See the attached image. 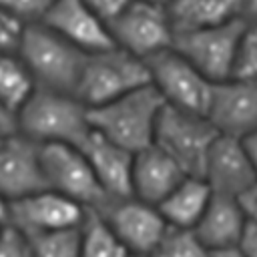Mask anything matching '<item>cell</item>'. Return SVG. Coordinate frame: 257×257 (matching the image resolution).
Returning a JSON list of instances; mask_svg holds the SVG:
<instances>
[{
    "instance_id": "74e56055",
    "label": "cell",
    "mask_w": 257,
    "mask_h": 257,
    "mask_svg": "<svg viewBox=\"0 0 257 257\" xmlns=\"http://www.w3.org/2000/svg\"><path fill=\"white\" fill-rule=\"evenodd\" d=\"M131 257H147V255H131Z\"/></svg>"
},
{
    "instance_id": "cb8c5ba5",
    "label": "cell",
    "mask_w": 257,
    "mask_h": 257,
    "mask_svg": "<svg viewBox=\"0 0 257 257\" xmlns=\"http://www.w3.org/2000/svg\"><path fill=\"white\" fill-rule=\"evenodd\" d=\"M147 257H211V251L201 243L193 229L167 227L161 241Z\"/></svg>"
},
{
    "instance_id": "484cf974",
    "label": "cell",
    "mask_w": 257,
    "mask_h": 257,
    "mask_svg": "<svg viewBox=\"0 0 257 257\" xmlns=\"http://www.w3.org/2000/svg\"><path fill=\"white\" fill-rule=\"evenodd\" d=\"M52 2L54 0H0V8L22 24H34L44 18Z\"/></svg>"
},
{
    "instance_id": "30bf717a",
    "label": "cell",
    "mask_w": 257,
    "mask_h": 257,
    "mask_svg": "<svg viewBox=\"0 0 257 257\" xmlns=\"http://www.w3.org/2000/svg\"><path fill=\"white\" fill-rule=\"evenodd\" d=\"M94 211L102 215L131 255H149L169 227L157 205L145 203L133 195L106 199L104 205Z\"/></svg>"
},
{
    "instance_id": "8992f818",
    "label": "cell",
    "mask_w": 257,
    "mask_h": 257,
    "mask_svg": "<svg viewBox=\"0 0 257 257\" xmlns=\"http://www.w3.org/2000/svg\"><path fill=\"white\" fill-rule=\"evenodd\" d=\"M108 32L114 46L145 62L151 56L173 48L175 40L167 6L145 0H133L116 18L108 22Z\"/></svg>"
},
{
    "instance_id": "44dd1931",
    "label": "cell",
    "mask_w": 257,
    "mask_h": 257,
    "mask_svg": "<svg viewBox=\"0 0 257 257\" xmlns=\"http://www.w3.org/2000/svg\"><path fill=\"white\" fill-rule=\"evenodd\" d=\"M80 231V257H131L128 249L120 243L102 215L94 209H86V215L78 227Z\"/></svg>"
},
{
    "instance_id": "7402d4cb",
    "label": "cell",
    "mask_w": 257,
    "mask_h": 257,
    "mask_svg": "<svg viewBox=\"0 0 257 257\" xmlns=\"http://www.w3.org/2000/svg\"><path fill=\"white\" fill-rule=\"evenodd\" d=\"M36 90V84L16 52L0 54V100L14 114Z\"/></svg>"
},
{
    "instance_id": "83f0119b",
    "label": "cell",
    "mask_w": 257,
    "mask_h": 257,
    "mask_svg": "<svg viewBox=\"0 0 257 257\" xmlns=\"http://www.w3.org/2000/svg\"><path fill=\"white\" fill-rule=\"evenodd\" d=\"M24 26L26 24H22L20 20H16L14 16H10L0 8V54L18 50Z\"/></svg>"
},
{
    "instance_id": "3957f363",
    "label": "cell",
    "mask_w": 257,
    "mask_h": 257,
    "mask_svg": "<svg viewBox=\"0 0 257 257\" xmlns=\"http://www.w3.org/2000/svg\"><path fill=\"white\" fill-rule=\"evenodd\" d=\"M16 54L28 68L36 88L72 92L86 54L42 22L26 24Z\"/></svg>"
},
{
    "instance_id": "9a60e30c",
    "label": "cell",
    "mask_w": 257,
    "mask_h": 257,
    "mask_svg": "<svg viewBox=\"0 0 257 257\" xmlns=\"http://www.w3.org/2000/svg\"><path fill=\"white\" fill-rule=\"evenodd\" d=\"M205 183L217 195L237 197L257 181L241 139L219 135L207 155L203 175Z\"/></svg>"
},
{
    "instance_id": "4dcf8cb0",
    "label": "cell",
    "mask_w": 257,
    "mask_h": 257,
    "mask_svg": "<svg viewBox=\"0 0 257 257\" xmlns=\"http://www.w3.org/2000/svg\"><path fill=\"white\" fill-rule=\"evenodd\" d=\"M237 249L245 257H257V225H245L243 235L237 243Z\"/></svg>"
},
{
    "instance_id": "e0dca14e",
    "label": "cell",
    "mask_w": 257,
    "mask_h": 257,
    "mask_svg": "<svg viewBox=\"0 0 257 257\" xmlns=\"http://www.w3.org/2000/svg\"><path fill=\"white\" fill-rule=\"evenodd\" d=\"M185 177L183 169L169 155L151 145L133 157L131 195L145 203L159 205Z\"/></svg>"
},
{
    "instance_id": "7c38bea8",
    "label": "cell",
    "mask_w": 257,
    "mask_h": 257,
    "mask_svg": "<svg viewBox=\"0 0 257 257\" xmlns=\"http://www.w3.org/2000/svg\"><path fill=\"white\" fill-rule=\"evenodd\" d=\"M46 189L40 145L14 133L0 139V197L14 203Z\"/></svg>"
},
{
    "instance_id": "d6a6232c",
    "label": "cell",
    "mask_w": 257,
    "mask_h": 257,
    "mask_svg": "<svg viewBox=\"0 0 257 257\" xmlns=\"http://www.w3.org/2000/svg\"><path fill=\"white\" fill-rule=\"evenodd\" d=\"M241 143H243V149H245L247 159L251 163V169H253V173L257 177V131H253L247 137H243Z\"/></svg>"
},
{
    "instance_id": "8d00e7d4",
    "label": "cell",
    "mask_w": 257,
    "mask_h": 257,
    "mask_svg": "<svg viewBox=\"0 0 257 257\" xmlns=\"http://www.w3.org/2000/svg\"><path fill=\"white\" fill-rule=\"evenodd\" d=\"M145 2H153V4H161V6H167L171 0H145Z\"/></svg>"
},
{
    "instance_id": "277c9868",
    "label": "cell",
    "mask_w": 257,
    "mask_h": 257,
    "mask_svg": "<svg viewBox=\"0 0 257 257\" xmlns=\"http://www.w3.org/2000/svg\"><path fill=\"white\" fill-rule=\"evenodd\" d=\"M147 84H151L147 62L118 46H110L86 54L74 96L92 108Z\"/></svg>"
},
{
    "instance_id": "4fadbf2b",
    "label": "cell",
    "mask_w": 257,
    "mask_h": 257,
    "mask_svg": "<svg viewBox=\"0 0 257 257\" xmlns=\"http://www.w3.org/2000/svg\"><path fill=\"white\" fill-rule=\"evenodd\" d=\"M84 215V207L50 189H42L14 203H8V223L26 235L78 227Z\"/></svg>"
},
{
    "instance_id": "7a4b0ae2",
    "label": "cell",
    "mask_w": 257,
    "mask_h": 257,
    "mask_svg": "<svg viewBox=\"0 0 257 257\" xmlns=\"http://www.w3.org/2000/svg\"><path fill=\"white\" fill-rule=\"evenodd\" d=\"M163 106L161 94L153 84H147L110 102L88 108V122L92 131L108 141L131 153H139L153 145L157 118Z\"/></svg>"
},
{
    "instance_id": "8fae6325",
    "label": "cell",
    "mask_w": 257,
    "mask_h": 257,
    "mask_svg": "<svg viewBox=\"0 0 257 257\" xmlns=\"http://www.w3.org/2000/svg\"><path fill=\"white\" fill-rule=\"evenodd\" d=\"M205 116L223 137L243 139L257 131V84L237 78L215 82Z\"/></svg>"
},
{
    "instance_id": "1f68e13d",
    "label": "cell",
    "mask_w": 257,
    "mask_h": 257,
    "mask_svg": "<svg viewBox=\"0 0 257 257\" xmlns=\"http://www.w3.org/2000/svg\"><path fill=\"white\" fill-rule=\"evenodd\" d=\"M16 133V114L4 106V102L0 100V139L10 137Z\"/></svg>"
},
{
    "instance_id": "f35d334b",
    "label": "cell",
    "mask_w": 257,
    "mask_h": 257,
    "mask_svg": "<svg viewBox=\"0 0 257 257\" xmlns=\"http://www.w3.org/2000/svg\"><path fill=\"white\" fill-rule=\"evenodd\" d=\"M2 225H4V223H0V231H2Z\"/></svg>"
},
{
    "instance_id": "ac0fdd59",
    "label": "cell",
    "mask_w": 257,
    "mask_h": 257,
    "mask_svg": "<svg viewBox=\"0 0 257 257\" xmlns=\"http://www.w3.org/2000/svg\"><path fill=\"white\" fill-rule=\"evenodd\" d=\"M245 225L247 221L237 199L213 193L207 209L203 211L193 231L209 251H219L237 247Z\"/></svg>"
},
{
    "instance_id": "d6986e66",
    "label": "cell",
    "mask_w": 257,
    "mask_h": 257,
    "mask_svg": "<svg viewBox=\"0 0 257 257\" xmlns=\"http://www.w3.org/2000/svg\"><path fill=\"white\" fill-rule=\"evenodd\" d=\"M167 12L177 34L243 18V0H171Z\"/></svg>"
},
{
    "instance_id": "2e32d148",
    "label": "cell",
    "mask_w": 257,
    "mask_h": 257,
    "mask_svg": "<svg viewBox=\"0 0 257 257\" xmlns=\"http://www.w3.org/2000/svg\"><path fill=\"white\" fill-rule=\"evenodd\" d=\"M86 157L100 189L106 199H120L131 195V175L135 153L118 147L106 137L90 128L82 145L78 147Z\"/></svg>"
},
{
    "instance_id": "ffe728a7",
    "label": "cell",
    "mask_w": 257,
    "mask_h": 257,
    "mask_svg": "<svg viewBox=\"0 0 257 257\" xmlns=\"http://www.w3.org/2000/svg\"><path fill=\"white\" fill-rule=\"evenodd\" d=\"M211 187L205 183L203 177H191L187 175L159 205L163 219L169 227H181V229H193L197 221L201 219L203 211L207 209L211 201Z\"/></svg>"
},
{
    "instance_id": "6da1fadb",
    "label": "cell",
    "mask_w": 257,
    "mask_h": 257,
    "mask_svg": "<svg viewBox=\"0 0 257 257\" xmlns=\"http://www.w3.org/2000/svg\"><path fill=\"white\" fill-rule=\"evenodd\" d=\"M16 133L36 145L80 147L90 133L88 106L72 92L36 88L16 112Z\"/></svg>"
},
{
    "instance_id": "d590c367",
    "label": "cell",
    "mask_w": 257,
    "mask_h": 257,
    "mask_svg": "<svg viewBox=\"0 0 257 257\" xmlns=\"http://www.w3.org/2000/svg\"><path fill=\"white\" fill-rule=\"evenodd\" d=\"M8 221V203L0 197V223H6Z\"/></svg>"
},
{
    "instance_id": "ba28073f",
    "label": "cell",
    "mask_w": 257,
    "mask_h": 257,
    "mask_svg": "<svg viewBox=\"0 0 257 257\" xmlns=\"http://www.w3.org/2000/svg\"><path fill=\"white\" fill-rule=\"evenodd\" d=\"M40 163L46 189L78 203L84 209H100L104 205L106 195L78 147L40 145Z\"/></svg>"
},
{
    "instance_id": "f1b7e54d",
    "label": "cell",
    "mask_w": 257,
    "mask_h": 257,
    "mask_svg": "<svg viewBox=\"0 0 257 257\" xmlns=\"http://www.w3.org/2000/svg\"><path fill=\"white\" fill-rule=\"evenodd\" d=\"M86 2V6L94 12V14H98L106 24L112 20V18H116L133 0H84Z\"/></svg>"
},
{
    "instance_id": "d4e9b609",
    "label": "cell",
    "mask_w": 257,
    "mask_h": 257,
    "mask_svg": "<svg viewBox=\"0 0 257 257\" xmlns=\"http://www.w3.org/2000/svg\"><path fill=\"white\" fill-rule=\"evenodd\" d=\"M231 78L257 84V22L245 20V26L237 44Z\"/></svg>"
},
{
    "instance_id": "836d02e7",
    "label": "cell",
    "mask_w": 257,
    "mask_h": 257,
    "mask_svg": "<svg viewBox=\"0 0 257 257\" xmlns=\"http://www.w3.org/2000/svg\"><path fill=\"white\" fill-rule=\"evenodd\" d=\"M243 20L257 22V0H243Z\"/></svg>"
},
{
    "instance_id": "e575fe53",
    "label": "cell",
    "mask_w": 257,
    "mask_h": 257,
    "mask_svg": "<svg viewBox=\"0 0 257 257\" xmlns=\"http://www.w3.org/2000/svg\"><path fill=\"white\" fill-rule=\"evenodd\" d=\"M211 257H245L237 247H229V249H219V251H211Z\"/></svg>"
},
{
    "instance_id": "603a6c76",
    "label": "cell",
    "mask_w": 257,
    "mask_h": 257,
    "mask_svg": "<svg viewBox=\"0 0 257 257\" xmlns=\"http://www.w3.org/2000/svg\"><path fill=\"white\" fill-rule=\"evenodd\" d=\"M78 227L28 235L32 245V255L34 257H80Z\"/></svg>"
},
{
    "instance_id": "5bb4252c",
    "label": "cell",
    "mask_w": 257,
    "mask_h": 257,
    "mask_svg": "<svg viewBox=\"0 0 257 257\" xmlns=\"http://www.w3.org/2000/svg\"><path fill=\"white\" fill-rule=\"evenodd\" d=\"M40 22L84 54L114 46L108 24L84 0H54Z\"/></svg>"
},
{
    "instance_id": "4316f807",
    "label": "cell",
    "mask_w": 257,
    "mask_h": 257,
    "mask_svg": "<svg viewBox=\"0 0 257 257\" xmlns=\"http://www.w3.org/2000/svg\"><path fill=\"white\" fill-rule=\"evenodd\" d=\"M0 257H34L28 235L8 221L0 231Z\"/></svg>"
},
{
    "instance_id": "f546056e",
    "label": "cell",
    "mask_w": 257,
    "mask_h": 257,
    "mask_svg": "<svg viewBox=\"0 0 257 257\" xmlns=\"http://www.w3.org/2000/svg\"><path fill=\"white\" fill-rule=\"evenodd\" d=\"M243 215H245V221L249 225H257V181L253 185H249L241 195L235 197Z\"/></svg>"
},
{
    "instance_id": "5b68a950",
    "label": "cell",
    "mask_w": 257,
    "mask_h": 257,
    "mask_svg": "<svg viewBox=\"0 0 257 257\" xmlns=\"http://www.w3.org/2000/svg\"><path fill=\"white\" fill-rule=\"evenodd\" d=\"M217 137L219 133L205 114L165 104L157 118L153 145L169 155L185 175L201 177Z\"/></svg>"
},
{
    "instance_id": "9c48e42d",
    "label": "cell",
    "mask_w": 257,
    "mask_h": 257,
    "mask_svg": "<svg viewBox=\"0 0 257 257\" xmlns=\"http://www.w3.org/2000/svg\"><path fill=\"white\" fill-rule=\"evenodd\" d=\"M153 88L163 102L181 110L205 114L213 82L207 80L175 48H167L147 60Z\"/></svg>"
},
{
    "instance_id": "52a82bcc",
    "label": "cell",
    "mask_w": 257,
    "mask_h": 257,
    "mask_svg": "<svg viewBox=\"0 0 257 257\" xmlns=\"http://www.w3.org/2000/svg\"><path fill=\"white\" fill-rule=\"evenodd\" d=\"M243 26L245 20L239 18L221 26L177 32L173 48L215 84L231 78L233 74V62Z\"/></svg>"
}]
</instances>
